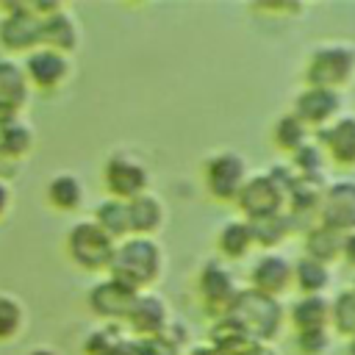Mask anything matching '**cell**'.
<instances>
[{
    "instance_id": "cell-9",
    "label": "cell",
    "mask_w": 355,
    "mask_h": 355,
    "mask_svg": "<svg viewBox=\"0 0 355 355\" xmlns=\"http://www.w3.org/2000/svg\"><path fill=\"white\" fill-rule=\"evenodd\" d=\"M291 111L311 128V130H324L344 114V94L333 89H319V86H302L294 97Z\"/></svg>"
},
{
    "instance_id": "cell-27",
    "label": "cell",
    "mask_w": 355,
    "mask_h": 355,
    "mask_svg": "<svg viewBox=\"0 0 355 355\" xmlns=\"http://www.w3.org/2000/svg\"><path fill=\"white\" fill-rule=\"evenodd\" d=\"M47 200L58 211H78L83 205V183L72 172H58L47 183Z\"/></svg>"
},
{
    "instance_id": "cell-12",
    "label": "cell",
    "mask_w": 355,
    "mask_h": 355,
    "mask_svg": "<svg viewBox=\"0 0 355 355\" xmlns=\"http://www.w3.org/2000/svg\"><path fill=\"white\" fill-rule=\"evenodd\" d=\"M319 222L344 236L355 230V178L330 180L324 186L319 202Z\"/></svg>"
},
{
    "instance_id": "cell-43",
    "label": "cell",
    "mask_w": 355,
    "mask_h": 355,
    "mask_svg": "<svg viewBox=\"0 0 355 355\" xmlns=\"http://www.w3.org/2000/svg\"><path fill=\"white\" fill-rule=\"evenodd\" d=\"M347 355H355V338L347 341Z\"/></svg>"
},
{
    "instance_id": "cell-19",
    "label": "cell",
    "mask_w": 355,
    "mask_h": 355,
    "mask_svg": "<svg viewBox=\"0 0 355 355\" xmlns=\"http://www.w3.org/2000/svg\"><path fill=\"white\" fill-rule=\"evenodd\" d=\"M330 308H333V300L327 294H305L291 305L288 322H291L294 333L324 330V327H330Z\"/></svg>"
},
{
    "instance_id": "cell-38",
    "label": "cell",
    "mask_w": 355,
    "mask_h": 355,
    "mask_svg": "<svg viewBox=\"0 0 355 355\" xmlns=\"http://www.w3.org/2000/svg\"><path fill=\"white\" fill-rule=\"evenodd\" d=\"M341 261H344L347 266L355 269V230L344 236V252H341Z\"/></svg>"
},
{
    "instance_id": "cell-24",
    "label": "cell",
    "mask_w": 355,
    "mask_h": 355,
    "mask_svg": "<svg viewBox=\"0 0 355 355\" xmlns=\"http://www.w3.org/2000/svg\"><path fill=\"white\" fill-rule=\"evenodd\" d=\"M311 128L294 114V111H288V114H283L275 125H272V141H275V147L280 150V153H288V155H294L300 147H305L308 141H311Z\"/></svg>"
},
{
    "instance_id": "cell-14",
    "label": "cell",
    "mask_w": 355,
    "mask_h": 355,
    "mask_svg": "<svg viewBox=\"0 0 355 355\" xmlns=\"http://www.w3.org/2000/svg\"><path fill=\"white\" fill-rule=\"evenodd\" d=\"M128 330L133 338H147V336H164L166 327L172 324V313L166 300L158 291H141L125 319Z\"/></svg>"
},
{
    "instance_id": "cell-13",
    "label": "cell",
    "mask_w": 355,
    "mask_h": 355,
    "mask_svg": "<svg viewBox=\"0 0 355 355\" xmlns=\"http://www.w3.org/2000/svg\"><path fill=\"white\" fill-rule=\"evenodd\" d=\"M250 288L283 300L288 288H294V261L283 252H263L250 269Z\"/></svg>"
},
{
    "instance_id": "cell-17",
    "label": "cell",
    "mask_w": 355,
    "mask_h": 355,
    "mask_svg": "<svg viewBox=\"0 0 355 355\" xmlns=\"http://www.w3.org/2000/svg\"><path fill=\"white\" fill-rule=\"evenodd\" d=\"M130 211V236H150L155 239L166 222V208L164 200L155 191H144L133 200H128Z\"/></svg>"
},
{
    "instance_id": "cell-6",
    "label": "cell",
    "mask_w": 355,
    "mask_h": 355,
    "mask_svg": "<svg viewBox=\"0 0 355 355\" xmlns=\"http://www.w3.org/2000/svg\"><path fill=\"white\" fill-rule=\"evenodd\" d=\"M114 250H116V241L94 219L75 222L67 233V252L86 272H108Z\"/></svg>"
},
{
    "instance_id": "cell-4",
    "label": "cell",
    "mask_w": 355,
    "mask_h": 355,
    "mask_svg": "<svg viewBox=\"0 0 355 355\" xmlns=\"http://www.w3.org/2000/svg\"><path fill=\"white\" fill-rule=\"evenodd\" d=\"M227 313L250 333L252 341H261V344H272L283 333V324L288 319V311L283 308V300L261 294L250 286L239 291V297L233 300Z\"/></svg>"
},
{
    "instance_id": "cell-39",
    "label": "cell",
    "mask_w": 355,
    "mask_h": 355,
    "mask_svg": "<svg viewBox=\"0 0 355 355\" xmlns=\"http://www.w3.org/2000/svg\"><path fill=\"white\" fill-rule=\"evenodd\" d=\"M103 355H136V352H133V338H130V336H128V338H122L116 347L105 349Z\"/></svg>"
},
{
    "instance_id": "cell-23",
    "label": "cell",
    "mask_w": 355,
    "mask_h": 355,
    "mask_svg": "<svg viewBox=\"0 0 355 355\" xmlns=\"http://www.w3.org/2000/svg\"><path fill=\"white\" fill-rule=\"evenodd\" d=\"M333 283V266L313 261L308 255H300L294 261V288L300 291V297L305 294H327Z\"/></svg>"
},
{
    "instance_id": "cell-37",
    "label": "cell",
    "mask_w": 355,
    "mask_h": 355,
    "mask_svg": "<svg viewBox=\"0 0 355 355\" xmlns=\"http://www.w3.org/2000/svg\"><path fill=\"white\" fill-rule=\"evenodd\" d=\"M233 355H280L272 344H261V341H252L250 347H244V349H239V352H233Z\"/></svg>"
},
{
    "instance_id": "cell-42",
    "label": "cell",
    "mask_w": 355,
    "mask_h": 355,
    "mask_svg": "<svg viewBox=\"0 0 355 355\" xmlns=\"http://www.w3.org/2000/svg\"><path fill=\"white\" fill-rule=\"evenodd\" d=\"M28 355H58L55 349H50V347H36V349H31Z\"/></svg>"
},
{
    "instance_id": "cell-5",
    "label": "cell",
    "mask_w": 355,
    "mask_h": 355,
    "mask_svg": "<svg viewBox=\"0 0 355 355\" xmlns=\"http://www.w3.org/2000/svg\"><path fill=\"white\" fill-rule=\"evenodd\" d=\"M250 164L236 150H216L202 164V183L208 197L216 202H236L244 183L250 180Z\"/></svg>"
},
{
    "instance_id": "cell-31",
    "label": "cell",
    "mask_w": 355,
    "mask_h": 355,
    "mask_svg": "<svg viewBox=\"0 0 355 355\" xmlns=\"http://www.w3.org/2000/svg\"><path fill=\"white\" fill-rule=\"evenodd\" d=\"M291 158V169L297 172V175H302V178H324V166H327V155H324V150H322V144L319 141H308L305 147H300L294 155H288Z\"/></svg>"
},
{
    "instance_id": "cell-32",
    "label": "cell",
    "mask_w": 355,
    "mask_h": 355,
    "mask_svg": "<svg viewBox=\"0 0 355 355\" xmlns=\"http://www.w3.org/2000/svg\"><path fill=\"white\" fill-rule=\"evenodd\" d=\"M294 344L300 349V355H327L333 347V330H302L294 333Z\"/></svg>"
},
{
    "instance_id": "cell-28",
    "label": "cell",
    "mask_w": 355,
    "mask_h": 355,
    "mask_svg": "<svg viewBox=\"0 0 355 355\" xmlns=\"http://www.w3.org/2000/svg\"><path fill=\"white\" fill-rule=\"evenodd\" d=\"M252 227V239H255V247H263L266 252H275V247H280L291 230H294V219L286 214H277V216H269V219H255L250 222Z\"/></svg>"
},
{
    "instance_id": "cell-21",
    "label": "cell",
    "mask_w": 355,
    "mask_h": 355,
    "mask_svg": "<svg viewBox=\"0 0 355 355\" xmlns=\"http://www.w3.org/2000/svg\"><path fill=\"white\" fill-rule=\"evenodd\" d=\"M302 255L313 258V261H322L327 266H333L336 261H341V252H344V233L316 222L305 230V239H302Z\"/></svg>"
},
{
    "instance_id": "cell-8",
    "label": "cell",
    "mask_w": 355,
    "mask_h": 355,
    "mask_svg": "<svg viewBox=\"0 0 355 355\" xmlns=\"http://www.w3.org/2000/svg\"><path fill=\"white\" fill-rule=\"evenodd\" d=\"M239 291H241V286H239L233 269L225 261H208L197 272V297L214 319H219L230 311Z\"/></svg>"
},
{
    "instance_id": "cell-26",
    "label": "cell",
    "mask_w": 355,
    "mask_h": 355,
    "mask_svg": "<svg viewBox=\"0 0 355 355\" xmlns=\"http://www.w3.org/2000/svg\"><path fill=\"white\" fill-rule=\"evenodd\" d=\"M94 222H97L114 241H122V239L130 236V211H128V202H125V200H116V197L103 200V202L94 208Z\"/></svg>"
},
{
    "instance_id": "cell-44",
    "label": "cell",
    "mask_w": 355,
    "mask_h": 355,
    "mask_svg": "<svg viewBox=\"0 0 355 355\" xmlns=\"http://www.w3.org/2000/svg\"><path fill=\"white\" fill-rule=\"evenodd\" d=\"M352 291H355V283H352Z\"/></svg>"
},
{
    "instance_id": "cell-15",
    "label": "cell",
    "mask_w": 355,
    "mask_h": 355,
    "mask_svg": "<svg viewBox=\"0 0 355 355\" xmlns=\"http://www.w3.org/2000/svg\"><path fill=\"white\" fill-rule=\"evenodd\" d=\"M316 141L322 144L330 164L341 169H355V116L341 114L333 125L316 133Z\"/></svg>"
},
{
    "instance_id": "cell-1",
    "label": "cell",
    "mask_w": 355,
    "mask_h": 355,
    "mask_svg": "<svg viewBox=\"0 0 355 355\" xmlns=\"http://www.w3.org/2000/svg\"><path fill=\"white\" fill-rule=\"evenodd\" d=\"M166 255L158 239L150 236H128L116 241L108 275L133 286L136 291H153V286L164 277Z\"/></svg>"
},
{
    "instance_id": "cell-33",
    "label": "cell",
    "mask_w": 355,
    "mask_h": 355,
    "mask_svg": "<svg viewBox=\"0 0 355 355\" xmlns=\"http://www.w3.org/2000/svg\"><path fill=\"white\" fill-rule=\"evenodd\" d=\"M22 327V305L19 300L8 297V294H0V341L6 338H14Z\"/></svg>"
},
{
    "instance_id": "cell-41",
    "label": "cell",
    "mask_w": 355,
    "mask_h": 355,
    "mask_svg": "<svg viewBox=\"0 0 355 355\" xmlns=\"http://www.w3.org/2000/svg\"><path fill=\"white\" fill-rule=\"evenodd\" d=\"M8 200H11V194H8V186L0 180V216L6 214V208H8Z\"/></svg>"
},
{
    "instance_id": "cell-10",
    "label": "cell",
    "mask_w": 355,
    "mask_h": 355,
    "mask_svg": "<svg viewBox=\"0 0 355 355\" xmlns=\"http://www.w3.org/2000/svg\"><path fill=\"white\" fill-rule=\"evenodd\" d=\"M6 19L0 22V42L8 50H36L42 44V25L44 17L36 14L33 3H14L6 6Z\"/></svg>"
},
{
    "instance_id": "cell-20",
    "label": "cell",
    "mask_w": 355,
    "mask_h": 355,
    "mask_svg": "<svg viewBox=\"0 0 355 355\" xmlns=\"http://www.w3.org/2000/svg\"><path fill=\"white\" fill-rule=\"evenodd\" d=\"M252 247H255V239L247 219H227L216 230V252L222 255L225 263L244 261L252 252Z\"/></svg>"
},
{
    "instance_id": "cell-36",
    "label": "cell",
    "mask_w": 355,
    "mask_h": 355,
    "mask_svg": "<svg viewBox=\"0 0 355 355\" xmlns=\"http://www.w3.org/2000/svg\"><path fill=\"white\" fill-rule=\"evenodd\" d=\"M166 336H169V338H172V341L180 347V349L189 344V327H186L183 322H175V319H172V324L166 327Z\"/></svg>"
},
{
    "instance_id": "cell-35",
    "label": "cell",
    "mask_w": 355,
    "mask_h": 355,
    "mask_svg": "<svg viewBox=\"0 0 355 355\" xmlns=\"http://www.w3.org/2000/svg\"><path fill=\"white\" fill-rule=\"evenodd\" d=\"M133 338V336H130ZM133 352L136 355H183V349L164 333V336H147V338H133Z\"/></svg>"
},
{
    "instance_id": "cell-11",
    "label": "cell",
    "mask_w": 355,
    "mask_h": 355,
    "mask_svg": "<svg viewBox=\"0 0 355 355\" xmlns=\"http://www.w3.org/2000/svg\"><path fill=\"white\" fill-rule=\"evenodd\" d=\"M139 294L141 291H136L133 286H128V283H122V280L108 275V277H103L100 283H94L89 288L86 302H89L92 313H97L108 324H119V322L128 319V313H130V308H133Z\"/></svg>"
},
{
    "instance_id": "cell-29",
    "label": "cell",
    "mask_w": 355,
    "mask_h": 355,
    "mask_svg": "<svg viewBox=\"0 0 355 355\" xmlns=\"http://www.w3.org/2000/svg\"><path fill=\"white\" fill-rule=\"evenodd\" d=\"M330 330L333 336L341 338H355V291L344 288L333 297V308H330Z\"/></svg>"
},
{
    "instance_id": "cell-22",
    "label": "cell",
    "mask_w": 355,
    "mask_h": 355,
    "mask_svg": "<svg viewBox=\"0 0 355 355\" xmlns=\"http://www.w3.org/2000/svg\"><path fill=\"white\" fill-rule=\"evenodd\" d=\"M42 47H53V50H58L64 55L78 47V25H75V19L69 17V11L64 6L44 17V25H42Z\"/></svg>"
},
{
    "instance_id": "cell-25",
    "label": "cell",
    "mask_w": 355,
    "mask_h": 355,
    "mask_svg": "<svg viewBox=\"0 0 355 355\" xmlns=\"http://www.w3.org/2000/svg\"><path fill=\"white\" fill-rule=\"evenodd\" d=\"M208 341H211L222 355H233V352H239V349H244V347L252 344L250 333H247L230 313H225V316H219V319L211 322Z\"/></svg>"
},
{
    "instance_id": "cell-16",
    "label": "cell",
    "mask_w": 355,
    "mask_h": 355,
    "mask_svg": "<svg viewBox=\"0 0 355 355\" xmlns=\"http://www.w3.org/2000/svg\"><path fill=\"white\" fill-rule=\"evenodd\" d=\"M25 75L39 89H55L69 75V58L53 47H36L25 58Z\"/></svg>"
},
{
    "instance_id": "cell-18",
    "label": "cell",
    "mask_w": 355,
    "mask_h": 355,
    "mask_svg": "<svg viewBox=\"0 0 355 355\" xmlns=\"http://www.w3.org/2000/svg\"><path fill=\"white\" fill-rule=\"evenodd\" d=\"M28 75L11 58H0V119L17 116V111L28 100Z\"/></svg>"
},
{
    "instance_id": "cell-40",
    "label": "cell",
    "mask_w": 355,
    "mask_h": 355,
    "mask_svg": "<svg viewBox=\"0 0 355 355\" xmlns=\"http://www.w3.org/2000/svg\"><path fill=\"white\" fill-rule=\"evenodd\" d=\"M186 355H222V352H219L211 341H205V344H191Z\"/></svg>"
},
{
    "instance_id": "cell-3",
    "label": "cell",
    "mask_w": 355,
    "mask_h": 355,
    "mask_svg": "<svg viewBox=\"0 0 355 355\" xmlns=\"http://www.w3.org/2000/svg\"><path fill=\"white\" fill-rule=\"evenodd\" d=\"M302 80L305 86L333 89L344 94V89L355 83V44L341 39L319 42L305 58Z\"/></svg>"
},
{
    "instance_id": "cell-7",
    "label": "cell",
    "mask_w": 355,
    "mask_h": 355,
    "mask_svg": "<svg viewBox=\"0 0 355 355\" xmlns=\"http://www.w3.org/2000/svg\"><path fill=\"white\" fill-rule=\"evenodd\" d=\"M103 183H105L108 197L128 202L150 191V169L141 158L130 153H111L103 164Z\"/></svg>"
},
{
    "instance_id": "cell-34",
    "label": "cell",
    "mask_w": 355,
    "mask_h": 355,
    "mask_svg": "<svg viewBox=\"0 0 355 355\" xmlns=\"http://www.w3.org/2000/svg\"><path fill=\"white\" fill-rule=\"evenodd\" d=\"M122 338H128V336H122L116 324H108V327L92 330V333L86 336V341H83V352H86V355H103L105 349L116 347Z\"/></svg>"
},
{
    "instance_id": "cell-30",
    "label": "cell",
    "mask_w": 355,
    "mask_h": 355,
    "mask_svg": "<svg viewBox=\"0 0 355 355\" xmlns=\"http://www.w3.org/2000/svg\"><path fill=\"white\" fill-rule=\"evenodd\" d=\"M0 147L11 158H22L33 147V130L25 122H19L17 116L0 119Z\"/></svg>"
},
{
    "instance_id": "cell-2",
    "label": "cell",
    "mask_w": 355,
    "mask_h": 355,
    "mask_svg": "<svg viewBox=\"0 0 355 355\" xmlns=\"http://www.w3.org/2000/svg\"><path fill=\"white\" fill-rule=\"evenodd\" d=\"M291 166H272L266 172H252L244 183L241 194L236 197V208L241 211V219H269L288 211V191L294 183Z\"/></svg>"
}]
</instances>
